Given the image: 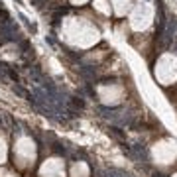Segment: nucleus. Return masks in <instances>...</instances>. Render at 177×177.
<instances>
[{"label": "nucleus", "mask_w": 177, "mask_h": 177, "mask_svg": "<svg viewBox=\"0 0 177 177\" xmlns=\"http://www.w3.org/2000/svg\"><path fill=\"white\" fill-rule=\"evenodd\" d=\"M157 2V16H156V28H157V38L163 33L165 26H167V20H165V10H163V4L161 0H156Z\"/></svg>", "instance_id": "1"}, {"label": "nucleus", "mask_w": 177, "mask_h": 177, "mask_svg": "<svg viewBox=\"0 0 177 177\" xmlns=\"http://www.w3.org/2000/svg\"><path fill=\"white\" fill-rule=\"evenodd\" d=\"M98 112H102V116H104V118H112V120H116V118H118V112H120V108H108V106H98Z\"/></svg>", "instance_id": "2"}, {"label": "nucleus", "mask_w": 177, "mask_h": 177, "mask_svg": "<svg viewBox=\"0 0 177 177\" xmlns=\"http://www.w3.org/2000/svg\"><path fill=\"white\" fill-rule=\"evenodd\" d=\"M79 73H81V75H83V77L87 79V81H92V79H95V75H97L95 67H89V65L81 67V69H79Z\"/></svg>", "instance_id": "3"}, {"label": "nucleus", "mask_w": 177, "mask_h": 177, "mask_svg": "<svg viewBox=\"0 0 177 177\" xmlns=\"http://www.w3.org/2000/svg\"><path fill=\"white\" fill-rule=\"evenodd\" d=\"M30 77H32V81H33V83H39V85H41V83L45 81V79L41 77V73H39L38 69H33V67L30 69Z\"/></svg>", "instance_id": "4"}, {"label": "nucleus", "mask_w": 177, "mask_h": 177, "mask_svg": "<svg viewBox=\"0 0 177 177\" xmlns=\"http://www.w3.org/2000/svg\"><path fill=\"white\" fill-rule=\"evenodd\" d=\"M108 132H110L112 136H116L118 140H122V142H124V138H126V134L122 130H120V128H118V126H110V128H108Z\"/></svg>", "instance_id": "5"}, {"label": "nucleus", "mask_w": 177, "mask_h": 177, "mask_svg": "<svg viewBox=\"0 0 177 177\" xmlns=\"http://www.w3.org/2000/svg\"><path fill=\"white\" fill-rule=\"evenodd\" d=\"M71 104L75 106V108H79V110H83V108H85V100H83L81 97H73L71 98Z\"/></svg>", "instance_id": "6"}, {"label": "nucleus", "mask_w": 177, "mask_h": 177, "mask_svg": "<svg viewBox=\"0 0 177 177\" xmlns=\"http://www.w3.org/2000/svg\"><path fill=\"white\" fill-rule=\"evenodd\" d=\"M53 150L57 151V154H61V156H67V150H65V148H61V144H59V142H55V144H53Z\"/></svg>", "instance_id": "7"}, {"label": "nucleus", "mask_w": 177, "mask_h": 177, "mask_svg": "<svg viewBox=\"0 0 177 177\" xmlns=\"http://www.w3.org/2000/svg\"><path fill=\"white\" fill-rule=\"evenodd\" d=\"M8 73H10V77H12L14 81H16V83H18V73H16V71H10V69H8Z\"/></svg>", "instance_id": "8"}, {"label": "nucleus", "mask_w": 177, "mask_h": 177, "mask_svg": "<svg viewBox=\"0 0 177 177\" xmlns=\"http://www.w3.org/2000/svg\"><path fill=\"white\" fill-rule=\"evenodd\" d=\"M41 2H43V0H32V4H36V6H39Z\"/></svg>", "instance_id": "9"}]
</instances>
